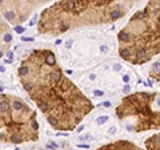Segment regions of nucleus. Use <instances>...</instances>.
<instances>
[{
  "mask_svg": "<svg viewBox=\"0 0 160 150\" xmlns=\"http://www.w3.org/2000/svg\"><path fill=\"white\" fill-rule=\"evenodd\" d=\"M23 89L55 130L71 132L93 110L88 97L69 80L51 49H34L21 60Z\"/></svg>",
  "mask_w": 160,
  "mask_h": 150,
  "instance_id": "1",
  "label": "nucleus"
},
{
  "mask_svg": "<svg viewBox=\"0 0 160 150\" xmlns=\"http://www.w3.org/2000/svg\"><path fill=\"white\" fill-rule=\"evenodd\" d=\"M151 76L155 77L156 80H160V64H159V63L153 64L152 70H151Z\"/></svg>",
  "mask_w": 160,
  "mask_h": 150,
  "instance_id": "9",
  "label": "nucleus"
},
{
  "mask_svg": "<svg viewBox=\"0 0 160 150\" xmlns=\"http://www.w3.org/2000/svg\"><path fill=\"white\" fill-rule=\"evenodd\" d=\"M119 55L133 65L150 61L160 53V0H150L117 35Z\"/></svg>",
  "mask_w": 160,
  "mask_h": 150,
  "instance_id": "3",
  "label": "nucleus"
},
{
  "mask_svg": "<svg viewBox=\"0 0 160 150\" xmlns=\"http://www.w3.org/2000/svg\"><path fill=\"white\" fill-rule=\"evenodd\" d=\"M145 150H160V133L153 134L145 141Z\"/></svg>",
  "mask_w": 160,
  "mask_h": 150,
  "instance_id": "8",
  "label": "nucleus"
},
{
  "mask_svg": "<svg viewBox=\"0 0 160 150\" xmlns=\"http://www.w3.org/2000/svg\"><path fill=\"white\" fill-rule=\"evenodd\" d=\"M48 4H52V3H55V1H58V0H45Z\"/></svg>",
  "mask_w": 160,
  "mask_h": 150,
  "instance_id": "10",
  "label": "nucleus"
},
{
  "mask_svg": "<svg viewBox=\"0 0 160 150\" xmlns=\"http://www.w3.org/2000/svg\"><path fill=\"white\" fill-rule=\"evenodd\" d=\"M139 0H58L43 8L36 31L56 37L83 27L106 25L126 16Z\"/></svg>",
  "mask_w": 160,
  "mask_h": 150,
  "instance_id": "2",
  "label": "nucleus"
},
{
  "mask_svg": "<svg viewBox=\"0 0 160 150\" xmlns=\"http://www.w3.org/2000/svg\"><path fill=\"white\" fill-rule=\"evenodd\" d=\"M96 150H143L140 149L139 146H136L135 143L130 142V141H115L112 143H107L103 146L97 147Z\"/></svg>",
  "mask_w": 160,
  "mask_h": 150,
  "instance_id": "7",
  "label": "nucleus"
},
{
  "mask_svg": "<svg viewBox=\"0 0 160 150\" xmlns=\"http://www.w3.org/2000/svg\"><path fill=\"white\" fill-rule=\"evenodd\" d=\"M36 110L15 94H0V142L20 145L39 140Z\"/></svg>",
  "mask_w": 160,
  "mask_h": 150,
  "instance_id": "4",
  "label": "nucleus"
},
{
  "mask_svg": "<svg viewBox=\"0 0 160 150\" xmlns=\"http://www.w3.org/2000/svg\"><path fill=\"white\" fill-rule=\"evenodd\" d=\"M12 41H14V35H12L11 25L0 15V59H3L4 55L8 53Z\"/></svg>",
  "mask_w": 160,
  "mask_h": 150,
  "instance_id": "6",
  "label": "nucleus"
},
{
  "mask_svg": "<svg viewBox=\"0 0 160 150\" xmlns=\"http://www.w3.org/2000/svg\"><path fill=\"white\" fill-rule=\"evenodd\" d=\"M116 116L120 121H133L127 125L128 132H147L160 129V93L136 92L123 97L116 106Z\"/></svg>",
  "mask_w": 160,
  "mask_h": 150,
  "instance_id": "5",
  "label": "nucleus"
}]
</instances>
